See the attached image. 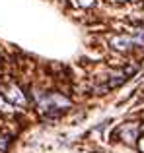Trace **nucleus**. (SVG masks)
Listing matches in <instances>:
<instances>
[{"instance_id": "1", "label": "nucleus", "mask_w": 144, "mask_h": 153, "mask_svg": "<svg viewBox=\"0 0 144 153\" xmlns=\"http://www.w3.org/2000/svg\"><path fill=\"white\" fill-rule=\"evenodd\" d=\"M39 108L49 114H61L66 108H70V99L62 93H47L39 99Z\"/></svg>"}, {"instance_id": "2", "label": "nucleus", "mask_w": 144, "mask_h": 153, "mask_svg": "<svg viewBox=\"0 0 144 153\" xmlns=\"http://www.w3.org/2000/svg\"><path fill=\"white\" fill-rule=\"evenodd\" d=\"M138 132H140V124L125 122L115 130V138H119L123 143H127V146H133V143L138 140Z\"/></svg>"}, {"instance_id": "3", "label": "nucleus", "mask_w": 144, "mask_h": 153, "mask_svg": "<svg viewBox=\"0 0 144 153\" xmlns=\"http://www.w3.org/2000/svg\"><path fill=\"white\" fill-rule=\"evenodd\" d=\"M109 45L113 47L115 51H121V52H127L134 47V41L130 35H125V33H119V35H113L109 39Z\"/></svg>"}, {"instance_id": "4", "label": "nucleus", "mask_w": 144, "mask_h": 153, "mask_svg": "<svg viewBox=\"0 0 144 153\" xmlns=\"http://www.w3.org/2000/svg\"><path fill=\"white\" fill-rule=\"evenodd\" d=\"M134 41V47H144V27H136V29L130 33Z\"/></svg>"}, {"instance_id": "5", "label": "nucleus", "mask_w": 144, "mask_h": 153, "mask_svg": "<svg viewBox=\"0 0 144 153\" xmlns=\"http://www.w3.org/2000/svg\"><path fill=\"white\" fill-rule=\"evenodd\" d=\"M94 2H95V0H76V4H78V6H82V8L94 6Z\"/></svg>"}, {"instance_id": "6", "label": "nucleus", "mask_w": 144, "mask_h": 153, "mask_svg": "<svg viewBox=\"0 0 144 153\" xmlns=\"http://www.w3.org/2000/svg\"><path fill=\"white\" fill-rule=\"evenodd\" d=\"M136 143H138V149H140V153H144V136L136 140Z\"/></svg>"}, {"instance_id": "7", "label": "nucleus", "mask_w": 144, "mask_h": 153, "mask_svg": "<svg viewBox=\"0 0 144 153\" xmlns=\"http://www.w3.org/2000/svg\"><path fill=\"white\" fill-rule=\"evenodd\" d=\"M2 147H4V146H2V140H0V149H2Z\"/></svg>"}]
</instances>
